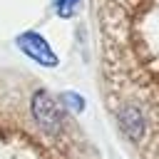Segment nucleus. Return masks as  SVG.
Here are the masks:
<instances>
[{"label":"nucleus","mask_w":159,"mask_h":159,"mask_svg":"<svg viewBox=\"0 0 159 159\" xmlns=\"http://www.w3.org/2000/svg\"><path fill=\"white\" fill-rule=\"evenodd\" d=\"M99 104L129 159H159V0H89Z\"/></svg>","instance_id":"1"}]
</instances>
